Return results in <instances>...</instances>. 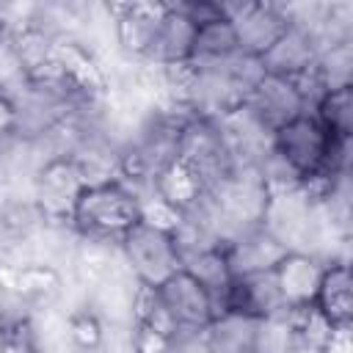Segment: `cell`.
Masks as SVG:
<instances>
[{"label":"cell","mask_w":353,"mask_h":353,"mask_svg":"<svg viewBox=\"0 0 353 353\" xmlns=\"http://www.w3.org/2000/svg\"><path fill=\"white\" fill-rule=\"evenodd\" d=\"M138 221H141L138 193L124 179L85 188L72 215V226L77 229V234L116 240V243Z\"/></svg>","instance_id":"obj_1"},{"label":"cell","mask_w":353,"mask_h":353,"mask_svg":"<svg viewBox=\"0 0 353 353\" xmlns=\"http://www.w3.org/2000/svg\"><path fill=\"white\" fill-rule=\"evenodd\" d=\"M121 259L132 279L143 287H160L179 270V251L171 232L152 223H132L119 240Z\"/></svg>","instance_id":"obj_2"},{"label":"cell","mask_w":353,"mask_h":353,"mask_svg":"<svg viewBox=\"0 0 353 353\" xmlns=\"http://www.w3.org/2000/svg\"><path fill=\"white\" fill-rule=\"evenodd\" d=\"M221 17L232 25L240 52L262 58L287 30L284 6L276 0H218Z\"/></svg>","instance_id":"obj_3"},{"label":"cell","mask_w":353,"mask_h":353,"mask_svg":"<svg viewBox=\"0 0 353 353\" xmlns=\"http://www.w3.org/2000/svg\"><path fill=\"white\" fill-rule=\"evenodd\" d=\"M179 163L193 168L204 182V190L223 179L234 165V157L226 146V138L218 127V119L190 116L179 130Z\"/></svg>","instance_id":"obj_4"},{"label":"cell","mask_w":353,"mask_h":353,"mask_svg":"<svg viewBox=\"0 0 353 353\" xmlns=\"http://www.w3.org/2000/svg\"><path fill=\"white\" fill-rule=\"evenodd\" d=\"M85 190L72 160H52L33 176L30 196L47 223H72L80 193Z\"/></svg>","instance_id":"obj_5"},{"label":"cell","mask_w":353,"mask_h":353,"mask_svg":"<svg viewBox=\"0 0 353 353\" xmlns=\"http://www.w3.org/2000/svg\"><path fill=\"white\" fill-rule=\"evenodd\" d=\"M331 141L334 138L320 127L312 113H303L273 132V149L301 174V179L317 176L323 171Z\"/></svg>","instance_id":"obj_6"},{"label":"cell","mask_w":353,"mask_h":353,"mask_svg":"<svg viewBox=\"0 0 353 353\" xmlns=\"http://www.w3.org/2000/svg\"><path fill=\"white\" fill-rule=\"evenodd\" d=\"M165 8V3H110L116 52L135 63H146Z\"/></svg>","instance_id":"obj_7"},{"label":"cell","mask_w":353,"mask_h":353,"mask_svg":"<svg viewBox=\"0 0 353 353\" xmlns=\"http://www.w3.org/2000/svg\"><path fill=\"white\" fill-rule=\"evenodd\" d=\"M154 290H157L163 309L179 328V334H201L210 325V320L215 317L212 295L196 279H190L185 270H176L171 279H165Z\"/></svg>","instance_id":"obj_8"},{"label":"cell","mask_w":353,"mask_h":353,"mask_svg":"<svg viewBox=\"0 0 353 353\" xmlns=\"http://www.w3.org/2000/svg\"><path fill=\"white\" fill-rule=\"evenodd\" d=\"M243 105L268 132H276L284 124L295 121L298 116L309 113V105L301 97L298 85L287 77H273V74H265Z\"/></svg>","instance_id":"obj_9"},{"label":"cell","mask_w":353,"mask_h":353,"mask_svg":"<svg viewBox=\"0 0 353 353\" xmlns=\"http://www.w3.org/2000/svg\"><path fill=\"white\" fill-rule=\"evenodd\" d=\"M232 279L234 276H254V273H270L276 265L290 254L262 223L243 229L237 237H232L223 245Z\"/></svg>","instance_id":"obj_10"},{"label":"cell","mask_w":353,"mask_h":353,"mask_svg":"<svg viewBox=\"0 0 353 353\" xmlns=\"http://www.w3.org/2000/svg\"><path fill=\"white\" fill-rule=\"evenodd\" d=\"M223 312H237L254 320H268L287 312V303L281 298V290L276 284L273 270L270 273H254V276H234L226 298Z\"/></svg>","instance_id":"obj_11"},{"label":"cell","mask_w":353,"mask_h":353,"mask_svg":"<svg viewBox=\"0 0 353 353\" xmlns=\"http://www.w3.org/2000/svg\"><path fill=\"white\" fill-rule=\"evenodd\" d=\"M317 52H320V44L309 30L287 25V30L273 41V47L259 61L265 66V74L295 80L314 66Z\"/></svg>","instance_id":"obj_12"},{"label":"cell","mask_w":353,"mask_h":353,"mask_svg":"<svg viewBox=\"0 0 353 353\" xmlns=\"http://www.w3.org/2000/svg\"><path fill=\"white\" fill-rule=\"evenodd\" d=\"M312 306L331 328H350L353 320V276L350 262H328Z\"/></svg>","instance_id":"obj_13"},{"label":"cell","mask_w":353,"mask_h":353,"mask_svg":"<svg viewBox=\"0 0 353 353\" xmlns=\"http://www.w3.org/2000/svg\"><path fill=\"white\" fill-rule=\"evenodd\" d=\"M325 262L312 256V254H298L290 251L273 270L276 284L281 290V298L287 303V309H298V306H312L314 292L320 287Z\"/></svg>","instance_id":"obj_14"},{"label":"cell","mask_w":353,"mask_h":353,"mask_svg":"<svg viewBox=\"0 0 353 353\" xmlns=\"http://www.w3.org/2000/svg\"><path fill=\"white\" fill-rule=\"evenodd\" d=\"M165 14L160 19L152 52L146 58V66H179V63H190V52H193V39H196V28L171 8V3H165Z\"/></svg>","instance_id":"obj_15"},{"label":"cell","mask_w":353,"mask_h":353,"mask_svg":"<svg viewBox=\"0 0 353 353\" xmlns=\"http://www.w3.org/2000/svg\"><path fill=\"white\" fill-rule=\"evenodd\" d=\"M256 323L259 320L237 314V312H221L201 331L207 353H251L254 336H256Z\"/></svg>","instance_id":"obj_16"},{"label":"cell","mask_w":353,"mask_h":353,"mask_svg":"<svg viewBox=\"0 0 353 353\" xmlns=\"http://www.w3.org/2000/svg\"><path fill=\"white\" fill-rule=\"evenodd\" d=\"M152 190L168 207H174L176 212H185L204 196V182L199 179V174L193 168H188L185 163L176 160L152 179Z\"/></svg>","instance_id":"obj_17"},{"label":"cell","mask_w":353,"mask_h":353,"mask_svg":"<svg viewBox=\"0 0 353 353\" xmlns=\"http://www.w3.org/2000/svg\"><path fill=\"white\" fill-rule=\"evenodd\" d=\"M237 52H240L237 36H234L232 25L221 17V19H212L207 25L196 28L190 66H221L229 58H234Z\"/></svg>","instance_id":"obj_18"},{"label":"cell","mask_w":353,"mask_h":353,"mask_svg":"<svg viewBox=\"0 0 353 353\" xmlns=\"http://www.w3.org/2000/svg\"><path fill=\"white\" fill-rule=\"evenodd\" d=\"M312 74L323 94L350 88L353 85V41H339V44L323 47L317 52Z\"/></svg>","instance_id":"obj_19"},{"label":"cell","mask_w":353,"mask_h":353,"mask_svg":"<svg viewBox=\"0 0 353 353\" xmlns=\"http://www.w3.org/2000/svg\"><path fill=\"white\" fill-rule=\"evenodd\" d=\"M331 138H353V85L325 91L309 110Z\"/></svg>","instance_id":"obj_20"},{"label":"cell","mask_w":353,"mask_h":353,"mask_svg":"<svg viewBox=\"0 0 353 353\" xmlns=\"http://www.w3.org/2000/svg\"><path fill=\"white\" fill-rule=\"evenodd\" d=\"M11 50H14V58L22 69V74H36L39 69H44L50 61H52V52H55V39L41 33L39 28H19L14 36H11Z\"/></svg>","instance_id":"obj_21"},{"label":"cell","mask_w":353,"mask_h":353,"mask_svg":"<svg viewBox=\"0 0 353 353\" xmlns=\"http://www.w3.org/2000/svg\"><path fill=\"white\" fill-rule=\"evenodd\" d=\"M66 339H69V347H77V350H99L102 347L105 325L88 309V303H80L66 312Z\"/></svg>","instance_id":"obj_22"},{"label":"cell","mask_w":353,"mask_h":353,"mask_svg":"<svg viewBox=\"0 0 353 353\" xmlns=\"http://www.w3.org/2000/svg\"><path fill=\"white\" fill-rule=\"evenodd\" d=\"M171 342V336L154 331L146 323H132L130 328V353H168Z\"/></svg>","instance_id":"obj_23"},{"label":"cell","mask_w":353,"mask_h":353,"mask_svg":"<svg viewBox=\"0 0 353 353\" xmlns=\"http://www.w3.org/2000/svg\"><path fill=\"white\" fill-rule=\"evenodd\" d=\"M0 353H39V345L30 331V320L0 325Z\"/></svg>","instance_id":"obj_24"},{"label":"cell","mask_w":353,"mask_h":353,"mask_svg":"<svg viewBox=\"0 0 353 353\" xmlns=\"http://www.w3.org/2000/svg\"><path fill=\"white\" fill-rule=\"evenodd\" d=\"M171 8L176 14H182L193 28H201L212 19H221L218 0H182V3H171Z\"/></svg>","instance_id":"obj_25"},{"label":"cell","mask_w":353,"mask_h":353,"mask_svg":"<svg viewBox=\"0 0 353 353\" xmlns=\"http://www.w3.org/2000/svg\"><path fill=\"white\" fill-rule=\"evenodd\" d=\"M14 124H17V110H14V102L11 97L0 88V138L6 135H14Z\"/></svg>","instance_id":"obj_26"}]
</instances>
